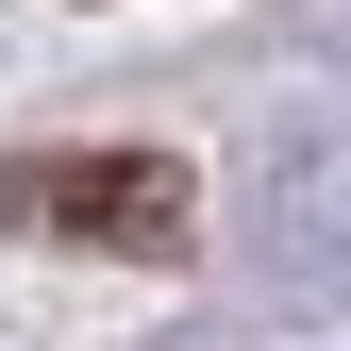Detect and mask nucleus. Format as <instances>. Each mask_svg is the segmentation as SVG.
I'll use <instances>...</instances> for the list:
<instances>
[{"label": "nucleus", "mask_w": 351, "mask_h": 351, "mask_svg": "<svg viewBox=\"0 0 351 351\" xmlns=\"http://www.w3.org/2000/svg\"><path fill=\"white\" fill-rule=\"evenodd\" d=\"M0 217L17 234H84V251H151V268L201 234L167 151H34V167H0Z\"/></svg>", "instance_id": "nucleus-1"}]
</instances>
